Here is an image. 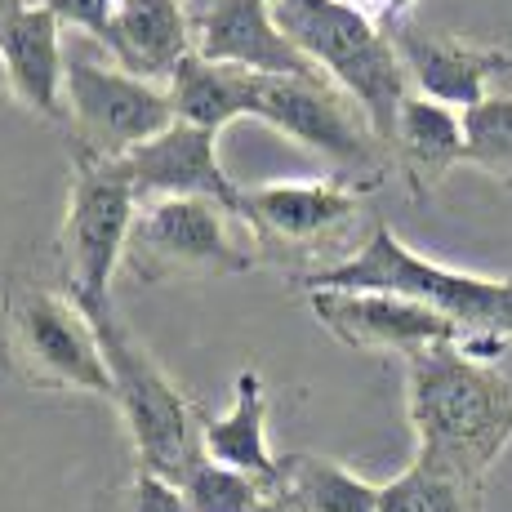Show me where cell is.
<instances>
[{
	"label": "cell",
	"mask_w": 512,
	"mask_h": 512,
	"mask_svg": "<svg viewBox=\"0 0 512 512\" xmlns=\"http://www.w3.org/2000/svg\"><path fill=\"white\" fill-rule=\"evenodd\" d=\"M268 5L290 45L361 107L374 139L388 147L401 103L415 94L392 36L348 0H268Z\"/></svg>",
	"instance_id": "obj_6"
},
{
	"label": "cell",
	"mask_w": 512,
	"mask_h": 512,
	"mask_svg": "<svg viewBox=\"0 0 512 512\" xmlns=\"http://www.w3.org/2000/svg\"><path fill=\"white\" fill-rule=\"evenodd\" d=\"M179 490L187 499V512H259L263 499H268L263 481L245 477L236 468L210 464V459H201Z\"/></svg>",
	"instance_id": "obj_22"
},
{
	"label": "cell",
	"mask_w": 512,
	"mask_h": 512,
	"mask_svg": "<svg viewBox=\"0 0 512 512\" xmlns=\"http://www.w3.org/2000/svg\"><path fill=\"white\" fill-rule=\"evenodd\" d=\"M0 98H9V76H5V63H0Z\"/></svg>",
	"instance_id": "obj_29"
},
{
	"label": "cell",
	"mask_w": 512,
	"mask_h": 512,
	"mask_svg": "<svg viewBox=\"0 0 512 512\" xmlns=\"http://www.w3.org/2000/svg\"><path fill=\"white\" fill-rule=\"evenodd\" d=\"M348 5H352V9H361V14H366L374 27L392 32V27L406 23V14L415 9V0H348Z\"/></svg>",
	"instance_id": "obj_25"
},
{
	"label": "cell",
	"mask_w": 512,
	"mask_h": 512,
	"mask_svg": "<svg viewBox=\"0 0 512 512\" xmlns=\"http://www.w3.org/2000/svg\"><path fill=\"white\" fill-rule=\"evenodd\" d=\"M299 290H374L415 299L468 330L486 361H499L512 343V277H481L423 259L388 223H379L352 254L308 268L299 277Z\"/></svg>",
	"instance_id": "obj_3"
},
{
	"label": "cell",
	"mask_w": 512,
	"mask_h": 512,
	"mask_svg": "<svg viewBox=\"0 0 512 512\" xmlns=\"http://www.w3.org/2000/svg\"><path fill=\"white\" fill-rule=\"evenodd\" d=\"M125 183L143 201H161V196H205L228 210L245 214V187L232 183V174L219 161V130H201V125L174 121L165 134L143 143L125 161H116ZM250 219V214H245Z\"/></svg>",
	"instance_id": "obj_11"
},
{
	"label": "cell",
	"mask_w": 512,
	"mask_h": 512,
	"mask_svg": "<svg viewBox=\"0 0 512 512\" xmlns=\"http://www.w3.org/2000/svg\"><path fill=\"white\" fill-rule=\"evenodd\" d=\"M0 361L18 383L41 392H81L112 401V374L94 321L41 272H9L0 285Z\"/></svg>",
	"instance_id": "obj_4"
},
{
	"label": "cell",
	"mask_w": 512,
	"mask_h": 512,
	"mask_svg": "<svg viewBox=\"0 0 512 512\" xmlns=\"http://www.w3.org/2000/svg\"><path fill=\"white\" fill-rule=\"evenodd\" d=\"M312 317L326 326L339 343L357 352H397V357H415L423 348H441L455 343L468 357L486 361L481 343L441 312L423 308L401 294H374V290H312L308 294ZM495 366V361H490Z\"/></svg>",
	"instance_id": "obj_10"
},
{
	"label": "cell",
	"mask_w": 512,
	"mask_h": 512,
	"mask_svg": "<svg viewBox=\"0 0 512 512\" xmlns=\"http://www.w3.org/2000/svg\"><path fill=\"white\" fill-rule=\"evenodd\" d=\"M486 490H472L446 472L410 459L406 472L379 486V512H481Z\"/></svg>",
	"instance_id": "obj_20"
},
{
	"label": "cell",
	"mask_w": 512,
	"mask_h": 512,
	"mask_svg": "<svg viewBox=\"0 0 512 512\" xmlns=\"http://www.w3.org/2000/svg\"><path fill=\"white\" fill-rule=\"evenodd\" d=\"M366 187L343 179H299V183H259L245 187V214H250L259 241L317 245L339 236L361 214Z\"/></svg>",
	"instance_id": "obj_16"
},
{
	"label": "cell",
	"mask_w": 512,
	"mask_h": 512,
	"mask_svg": "<svg viewBox=\"0 0 512 512\" xmlns=\"http://www.w3.org/2000/svg\"><path fill=\"white\" fill-rule=\"evenodd\" d=\"M0 63L9 76V98L45 121L67 125V49L63 23L45 5L27 0L0 23Z\"/></svg>",
	"instance_id": "obj_15"
},
{
	"label": "cell",
	"mask_w": 512,
	"mask_h": 512,
	"mask_svg": "<svg viewBox=\"0 0 512 512\" xmlns=\"http://www.w3.org/2000/svg\"><path fill=\"white\" fill-rule=\"evenodd\" d=\"M388 36L410 76V90L441 107H455V112H468V107H477L490 94V85L499 81L504 58H508L504 49H486V45L459 41V36L423 32L415 23L392 27Z\"/></svg>",
	"instance_id": "obj_13"
},
{
	"label": "cell",
	"mask_w": 512,
	"mask_h": 512,
	"mask_svg": "<svg viewBox=\"0 0 512 512\" xmlns=\"http://www.w3.org/2000/svg\"><path fill=\"white\" fill-rule=\"evenodd\" d=\"M134 219H139V196L125 183L121 165L72 152L58 245H63V285L81 308L112 303V277L130 254Z\"/></svg>",
	"instance_id": "obj_8"
},
{
	"label": "cell",
	"mask_w": 512,
	"mask_h": 512,
	"mask_svg": "<svg viewBox=\"0 0 512 512\" xmlns=\"http://www.w3.org/2000/svg\"><path fill=\"white\" fill-rule=\"evenodd\" d=\"M259 232L245 214L205 196L143 201L125 268L139 281L170 277H241L259 263Z\"/></svg>",
	"instance_id": "obj_7"
},
{
	"label": "cell",
	"mask_w": 512,
	"mask_h": 512,
	"mask_svg": "<svg viewBox=\"0 0 512 512\" xmlns=\"http://www.w3.org/2000/svg\"><path fill=\"white\" fill-rule=\"evenodd\" d=\"M259 512H294V508L285 504L281 495H272V490H268V499H263V508H259Z\"/></svg>",
	"instance_id": "obj_26"
},
{
	"label": "cell",
	"mask_w": 512,
	"mask_h": 512,
	"mask_svg": "<svg viewBox=\"0 0 512 512\" xmlns=\"http://www.w3.org/2000/svg\"><path fill=\"white\" fill-rule=\"evenodd\" d=\"M179 121L174 98L161 85H147L139 76L121 72L112 58L98 49L90 54H67V130L72 152L98 156V161H125L165 134Z\"/></svg>",
	"instance_id": "obj_9"
},
{
	"label": "cell",
	"mask_w": 512,
	"mask_h": 512,
	"mask_svg": "<svg viewBox=\"0 0 512 512\" xmlns=\"http://www.w3.org/2000/svg\"><path fill=\"white\" fill-rule=\"evenodd\" d=\"M125 512H187V499L170 481L152 477V472H134L130 495H125Z\"/></svg>",
	"instance_id": "obj_24"
},
{
	"label": "cell",
	"mask_w": 512,
	"mask_h": 512,
	"mask_svg": "<svg viewBox=\"0 0 512 512\" xmlns=\"http://www.w3.org/2000/svg\"><path fill=\"white\" fill-rule=\"evenodd\" d=\"M196 58L254 76H321L277 27L268 0H201L192 5Z\"/></svg>",
	"instance_id": "obj_12"
},
{
	"label": "cell",
	"mask_w": 512,
	"mask_h": 512,
	"mask_svg": "<svg viewBox=\"0 0 512 512\" xmlns=\"http://www.w3.org/2000/svg\"><path fill=\"white\" fill-rule=\"evenodd\" d=\"M268 383L254 366H245L241 374L232 379V401L223 415L205 419L201 428V450L210 464H223V468H236L245 477L263 481L272 490L277 481V464L281 455H272L268 446Z\"/></svg>",
	"instance_id": "obj_17"
},
{
	"label": "cell",
	"mask_w": 512,
	"mask_h": 512,
	"mask_svg": "<svg viewBox=\"0 0 512 512\" xmlns=\"http://www.w3.org/2000/svg\"><path fill=\"white\" fill-rule=\"evenodd\" d=\"M98 49L121 72L170 90L179 67L196 54L192 5L187 0H116L112 27L103 32Z\"/></svg>",
	"instance_id": "obj_14"
},
{
	"label": "cell",
	"mask_w": 512,
	"mask_h": 512,
	"mask_svg": "<svg viewBox=\"0 0 512 512\" xmlns=\"http://www.w3.org/2000/svg\"><path fill=\"white\" fill-rule=\"evenodd\" d=\"M36 5H45L63 27H81L94 41H103V32L112 27L116 14V0H36Z\"/></svg>",
	"instance_id": "obj_23"
},
{
	"label": "cell",
	"mask_w": 512,
	"mask_h": 512,
	"mask_svg": "<svg viewBox=\"0 0 512 512\" xmlns=\"http://www.w3.org/2000/svg\"><path fill=\"white\" fill-rule=\"evenodd\" d=\"M388 156L406 174V187L419 196H432L455 165H464V116L455 107H441L423 94H410L401 103L397 130H392Z\"/></svg>",
	"instance_id": "obj_18"
},
{
	"label": "cell",
	"mask_w": 512,
	"mask_h": 512,
	"mask_svg": "<svg viewBox=\"0 0 512 512\" xmlns=\"http://www.w3.org/2000/svg\"><path fill=\"white\" fill-rule=\"evenodd\" d=\"M499 90H512V54L504 58V72H499Z\"/></svg>",
	"instance_id": "obj_28"
},
{
	"label": "cell",
	"mask_w": 512,
	"mask_h": 512,
	"mask_svg": "<svg viewBox=\"0 0 512 512\" xmlns=\"http://www.w3.org/2000/svg\"><path fill=\"white\" fill-rule=\"evenodd\" d=\"M23 5H27V0H0V23H5L9 14H18V9H23Z\"/></svg>",
	"instance_id": "obj_27"
},
{
	"label": "cell",
	"mask_w": 512,
	"mask_h": 512,
	"mask_svg": "<svg viewBox=\"0 0 512 512\" xmlns=\"http://www.w3.org/2000/svg\"><path fill=\"white\" fill-rule=\"evenodd\" d=\"M406 419L419 464L486 490L512 446V383L455 343L423 348L406 357Z\"/></svg>",
	"instance_id": "obj_2"
},
{
	"label": "cell",
	"mask_w": 512,
	"mask_h": 512,
	"mask_svg": "<svg viewBox=\"0 0 512 512\" xmlns=\"http://www.w3.org/2000/svg\"><path fill=\"white\" fill-rule=\"evenodd\" d=\"M272 495L294 512H379V486L326 455H281Z\"/></svg>",
	"instance_id": "obj_19"
},
{
	"label": "cell",
	"mask_w": 512,
	"mask_h": 512,
	"mask_svg": "<svg viewBox=\"0 0 512 512\" xmlns=\"http://www.w3.org/2000/svg\"><path fill=\"white\" fill-rule=\"evenodd\" d=\"M94 321L98 348H103L107 374H112V406L125 423L134 450V472L183 486L192 468L205 459L201 428L205 419L170 379V370L143 348V339L116 317V308H85Z\"/></svg>",
	"instance_id": "obj_5"
},
{
	"label": "cell",
	"mask_w": 512,
	"mask_h": 512,
	"mask_svg": "<svg viewBox=\"0 0 512 512\" xmlns=\"http://www.w3.org/2000/svg\"><path fill=\"white\" fill-rule=\"evenodd\" d=\"M174 116L201 130H223L236 116L263 121L285 139L317 152L339 170L343 183L379 187L388 147L374 139L361 107L326 76H254L241 67H219L187 58L170 85Z\"/></svg>",
	"instance_id": "obj_1"
},
{
	"label": "cell",
	"mask_w": 512,
	"mask_h": 512,
	"mask_svg": "<svg viewBox=\"0 0 512 512\" xmlns=\"http://www.w3.org/2000/svg\"><path fill=\"white\" fill-rule=\"evenodd\" d=\"M459 116H464V165H477L512 187V90H490Z\"/></svg>",
	"instance_id": "obj_21"
}]
</instances>
